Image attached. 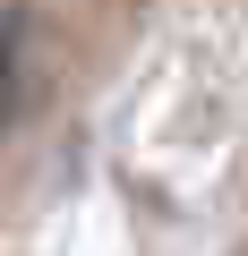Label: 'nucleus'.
I'll return each instance as SVG.
<instances>
[{
	"label": "nucleus",
	"mask_w": 248,
	"mask_h": 256,
	"mask_svg": "<svg viewBox=\"0 0 248 256\" xmlns=\"http://www.w3.org/2000/svg\"><path fill=\"white\" fill-rule=\"evenodd\" d=\"M9 102H18V18H0V128H9Z\"/></svg>",
	"instance_id": "nucleus-1"
}]
</instances>
